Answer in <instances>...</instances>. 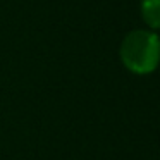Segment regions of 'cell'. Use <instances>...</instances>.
Masks as SVG:
<instances>
[{
  "label": "cell",
  "mask_w": 160,
  "mask_h": 160,
  "mask_svg": "<svg viewBox=\"0 0 160 160\" xmlns=\"http://www.w3.org/2000/svg\"><path fill=\"white\" fill-rule=\"evenodd\" d=\"M119 53L131 72L148 74L160 62V38L148 29H134L124 36Z\"/></svg>",
  "instance_id": "1"
},
{
  "label": "cell",
  "mask_w": 160,
  "mask_h": 160,
  "mask_svg": "<svg viewBox=\"0 0 160 160\" xmlns=\"http://www.w3.org/2000/svg\"><path fill=\"white\" fill-rule=\"evenodd\" d=\"M141 18L150 28H160V0H141Z\"/></svg>",
  "instance_id": "2"
}]
</instances>
